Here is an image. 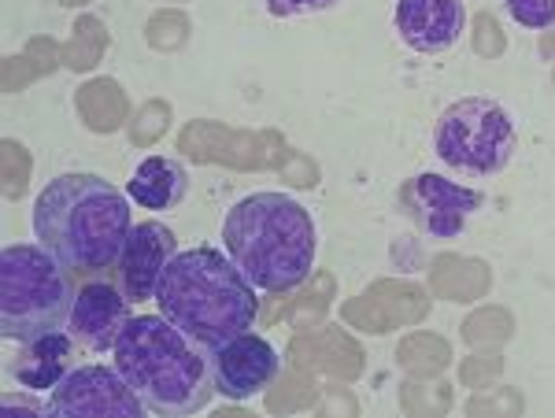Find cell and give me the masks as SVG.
<instances>
[{
    "label": "cell",
    "mask_w": 555,
    "mask_h": 418,
    "mask_svg": "<svg viewBox=\"0 0 555 418\" xmlns=\"http://www.w3.org/2000/svg\"><path fill=\"white\" fill-rule=\"evenodd\" d=\"M130 230V197L101 174H60L34 200V237L67 271L115 266Z\"/></svg>",
    "instance_id": "6da1fadb"
},
{
    "label": "cell",
    "mask_w": 555,
    "mask_h": 418,
    "mask_svg": "<svg viewBox=\"0 0 555 418\" xmlns=\"http://www.w3.org/2000/svg\"><path fill=\"white\" fill-rule=\"evenodd\" d=\"M222 245L259 292H289L315 271L319 230L289 193H248L222 219Z\"/></svg>",
    "instance_id": "7a4b0ae2"
},
{
    "label": "cell",
    "mask_w": 555,
    "mask_h": 418,
    "mask_svg": "<svg viewBox=\"0 0 555 418\" xmlns=\"http://www.w3.org/2000/svg\"><path fill=\"white\" fill-rule=\"evenodd\" d=\"M156 308L201 349L215 352L256 326L259 289L227 252L201 245L185 248L167 263L156 289Z\"/></svg>",
    "instance_id": "3957f363"
},
{
    "label": "cell",
    "mask_w": 555,
    "mask_h": 418,
    "mask_svg": "<svg viewBox=\"0 0 555 418\" xmlns=\"http://www.w3.org/2000/svg\"><path fill=\"white\" fill-rule=\"evenodd\" d=\"M112 363L152 415L185 418L211 404V352L164 315H133L112 349Z\"/></svg>",
    "instance_id": "277c9868"
},
{
    "label": "cell",
    "mask_w": 555,
    "mask_h": 418,
    "mask_svg": "<svg viewBox=\"0 0 555 418\" xmlns=\"http://www.w3.org/2000/svg\"><path fill=\"white\" fill-rule=\"evenodd\" d=\"M75 292L67 266L44 245H8L0 252V334L4 341L67 330Z\"/></svg>",
    "instance_id": "5b68a950"
},
{
    "label": "cell",
    "mask_w": 555,
    "mask_h": 418,
    "mask_svg": "<svg viewBox=\"0 0 555 418\" xmlns=\"http://www.w3.org/2000/svg\"><path fill=\"white\" fill-rule=\"evenodd\" d=\"M518 133L512 112L492 96H463L434 127V153L449 171L470 178L500 174L515 156Z\"/></svg>",
    "instance_id": "8992f818"
},
{
    "label": "cell",
    "mask_w": 555,
    "mask_h": 418,
    "mask_svg": "<svg viewBox=\"0 0 555 418\" xmlns=\"http://www.w3.org/2000/svg\"><path fill=\"white\" fill-rule=\"evenodd\" d=\"M44 415L52 418H145L149 404L130 389L119 367L86 363L75 367L56 389L44 393Z\"/></svg>",
    "instance_id": "52a82bcc"
},
{
    "label": "cell",
    "mask_w": 555,
    "mask_h": 418,
    "mask_svg": "<svg viewBox=\"0 0 555 418\" xmlns=\"http://www.w3.org/2000/svg\"><path fill=\"white\" fill-rule=\"evenodd\" d=\"M404 204L426 237L452 241V237L463 234L467 219L486 204V197L478 190H470V185H460L444 174L426 171L404 185Z\"/></svg>",
    "instance_id": "ba28073f"
},
{
    "label": "cell",
    "mask_w": 555,
    "mask_h": 418,
    "mask_svg": "<svg viewBox=\"0 0 555 418\" xmlns=\"http://www.w3.org/2000/svg\"><path fill=\"white\" fill-rule=\"evenodd\" d=\"M282 370L274 344L259 334H237L234 341L219 344L211 352V378L215 393L230 404H245V400L259 396L263 389H271V381Z\"/></svg>",
    "instance_id": "9c48e42d"
},
{
    "label": "cell",
    "mask_w": 555,
    "mask_h": 418,
    "mask_svg": "<svg viewBox=\"0 0 555 418\" xmlns=\"http://www.w3.org/2000/svg\"><path fill=\"white\" fill-rule=\"evenodd\" d=\"M178 256V237L167 222L159 219H145L130 230L127 245L119 252V289L127 292L133 304L141 300H156V289H159V278H164L167 263Z\"/></svg>",
    "instance_id": "30bf717a"
},
{
    "label": "cell",
    "mask_w": 555,
    "mask_h": 418,
    "mask_svg": "<svg viewBox=\"0 0 555 418\" xmlns=\"http://www.w3.org/2000/svg\"><path fill=\"white\" fill-rule=\"evenodd\" d=\"M133 300L119 286L107 282H89L75 292V308L67 318V334L82 344L86 352H112L119 334L130 323Z\"/></svg>",
    "instance_id": "8fae6325"
},
{
    "label": "cell",
    "mask_w": 555,
    "mask_h": 418,
    "mask_svg": "<svg viewBox=\"0 0 555 418\" xmlns=\"http://www.w3.org/2000/svg\"><path fill=\"white\" fill-rule=\"evenodd\" d=\"M392 23L411 52L441 56L460 41L467 26V4L463 0H397Z\"/></svg>",
    "instance_id": "7c38bea8"
},
{
    "label": "cell",
    "mask_w": 555,
    "mask_h": 418,
    "mask_svg": "<svg viewBox=\"0 0 555 418\" xmlns=\"http://www.w3.org/2000/svg\"><path fill=\"white\" fill-rule=\"evenodd\" d=\"M75 337L67 330H56V334H44V337H34V341H23L20 355L8 363V375L20 381L23 389L30 393H49L64 381L75 363Z\"/></svg>",
    "instance_id": "4fadbf2b"
},
{
    "label": "cell",
    "mask_w": 555,
    "mask_h": 418,
    "mask_svg": "<svg viewBox=\"0 0 555 418\" xmlns=\"http://www.w3.org/2000/svg\"><path fill=\"white\" fill-rule=\"evenodd\" d=\"M185 193H190V171L182 159L171 156L141 159L127 182V197L145 211H171L185 200Z\"/></svg>",
    "instance_id": "5bb4252c"
},
{
    "label": "cell",
    "mask_w": 555,
    "mask_h": 418,
    "mask_svg": "<svg viewBox=\"0 0 555 418\" xmlns=\"http://www.w3.org/2000/svg\"><path fill=\"white\" fill-rule=\"evenodd\" d=\"M504 8L526 30H552L555 26V0H504Z\"/></svg>",
    "instance_id": "9a60e30c"
},
{
    "label": "cell",
    "mask_w": 555,
    "mask_h": 418,
    "mask_svg": "<svg viewBox=\"0 0 555 418\" xmlns=\"http://www.w3.org/2000/svg\"><path fill=\"white\" fill-rule=\"evenodd\" d=\"M337 0H267V12L274 19H297V15H315V12H326L334 8Z\"/></svg>",
    "instance_id": "2e32d148"
}]
</instances>
